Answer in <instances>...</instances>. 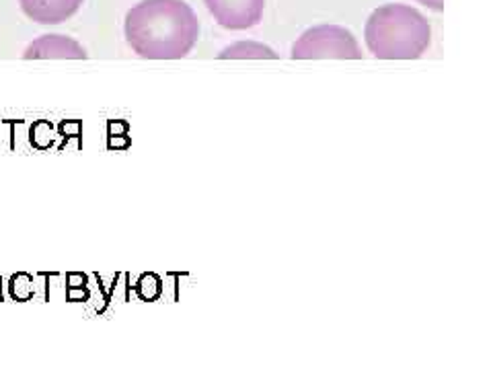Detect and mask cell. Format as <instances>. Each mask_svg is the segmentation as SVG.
Segmentation results:
<instances>
[{"mask_svg": "<svg viewBox=\"0 0 493 370\" xmlns=\"http://www.w3.org/2000/svg\"><path fill=\"white\" fill-rule=\"evenodd\" d=\"M87 50L68 35H42L27 46L23 60H87Z\"/></svg>", "mask_w": 493, "mask_h": 370, "instance_id": "5", "label": "cell"}, {"mask_svg": "<svg viewBox=\"0 0 493 370\" xmlns=\"http://www.w3.org/2000/svg\"><path fill=\"white\" fill-rule=\"evenodd\" d=\"M8 292H10V298L17 301V303H27V301H31L33 294H35L33 276L27 274V271L12 274L10 280H8Z\"/></svg>", "mask_w": 493, "mask_h": 370, "instance_id": "8", "label": "cell"}, {"mask_svg": "<svg viewBox=\"0 0 493 370\" xmlns=\"http://www.w3.org/2000/svg\"><path fill=\"white\" fill-rule=\"evenodd\" d=\"M85 0H19L21 10L40 25H60L70 19Z\"/></svg>", "mask_w": 493, "mask_h": 370, "instance_id": "6", "label": "cell"}, {"mask_svg": "<svg viewBox=\"0 0 493 370\" xmlns=\"http://www.w3.org/2000/svg\"><path fill=\"white\" fill-rule=\"evenodd\" d=\"M214 21L228 31H245L261 23L265 0H203Z\"/></svg>", "mask_w": 493, "mask_h": 370, "instance_id": "4", "label": "cell"}, {"mask_svg": "<svg viewBox=\"0 0 493 370\" xmlns=\"http://www.w3.org/2000/svg\"><path fill=\"white\" fill-rule=\"evenodd\" d=\"M0 301H2V286H0Z\"/></svg>", "mask_w": 493, "mask_h": 370, "instance_id": "14", "label": "cell"}, {"mask_svg": "<svg viewBox=\"0 0 493 370\" xmlns=\"http://www.w3.org/2000/svg\"><path fill=\"white\" fill-rule=\"evenodd\" d=\"M364 40L378 60H417L432 44V27L413 6L385 4L368 17Z\"/></svg>", "mask_w": 493, "mask_h": 370, "instance_id": "2", "label": "cell"}, {"mask_svg": "<svg viewBox=\"0 0 493 370\" xmlns=\"http://www.w3.org/2000/svg\"><path fill=\"white\" fill-rule=\"evenodd\" d=\"M87 278L83 274H68V288H85Z\"/></svg>", "mask_w": 493, "mask_h": 370, "instance_id": "12", "label": "cell"}, {"mask_svg": "<svg viewBox=\"0 0 493 370\" xmlns=\"http://www.w3.org/2000/svg\"><path fill=\"white\" fill-rule=\"evenodd\" d=\"M417 2L428 6L430 10H436V12H442L444 10V0H417Z\"/></svg>", "mask_w": 493, "mask_h": 370, "instance_id": "13", "label": "cell"}, {"mask_svg": "<svg viewBox=\"0 0 493 370\" xmlns=\"http://www.w3.org/2000/svg\"><path fill=\"white\" fill-rule=\"evenodd\" d=\"M292 60H362L353 33L340 25H317L306 29L292 46Z\"/></svg>", "mask_w": 493, "mask_h": 370, "instance_id": "3", "label": "cell"}, {"mask_svg": "<svg viewBox=\"0 0 493 370\" xmlns=\"http://www.w3.org/2000/svg\"><path fill=\"white\" fill-rule=\"evenodd\" d=\"M66 298H68L70 303H81V301H87V298H89V292H87V288H68Z\"/></svg>", "mask_w": 493, "mask_h": 370, "instance_id": "11", "label": "cell"}, {"mask_svg": "<svg viewBox=\"0 0 493 370\" xmlns=\"http://www.w3.org/2000/svg\"><path fill=\"white\" fill-rule=\"evenodd\" d=\"M0 286H2V276H0Z\"/></svg>", "mask_w": 493, "mask_h": 370, "instance_id": "15", "label": "cell"}, {"mask_svg": "<svg viewBox=\"0 0 493 370\" xmlns=\"http://www.w3.org/2000/svg\"><path fill=\"white\" fill-rule=\"evenodd\" d=\"M124 33L144 60H181L197 44L199 21L185 0H142L128 10Z\"/></svg>", "mask_w": 493, "mask_h": 370, "instance_id": "1", "label": "cell"}, {"mask_svg": "<svg viewBox=\"0 0 493 370\" xmlns=\"http://www.w3.org/2000/svg\"><path fill=\"white\" fill-rule=\"evenodd\" d=\"M136 292H138V296H140L142 301H148V303L156 301L158 294H160V282H158V278H156V276H142V278L138 280V284H136Z\"/></svg>", "mask_w": 493, "mask_h": 370, "instance_id": "9", "label": "cell"}, {"mask_svg": "<svg viewBox=\"0 0 493 370\" xmlns=\"http://www.w3.org/2000/svg\"><path fill=\"white\" fill-rule=\"evenodd\" d=\"M31 142L37 149H48L51 146V126L48 121H37L31 128Z\"/></svg>", "mask_w": 493, "mask_h": 370, "instance_id": "10", "label": "cell"}, {"mask_svg": "<svg viewBox=\"0 0 493 370\" xmlns=\"http://www.w3.org/2000/svg\"><path fill=\"white\" fill-rule=\"evenodd\" d=\"M220 60H278V53L271 48L257 42H237L218 53Z\"/></svg>", "mask_w": 493, "mask_h": 370, "instance_id": "7", "label": "cell"}]
</instances>
